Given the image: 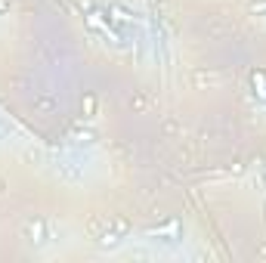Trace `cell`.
Instances as JSON below:
<instances>
[{
  "mask_svg": "<svg viewBox=\"0 0 266 263\" xmlns=\"http://www.w3.org/2000/svg\"><path fill=\"white\" fill-rule=\"evenodd\" d=\"M251 84H254V93H257L260 99H266V71H254Z\"/></svg>",
  "mask_w": 266,
  "mask_h": 263,
  "instance_id": "obj_1",
  "label": "cell"
},
{
  "mask_svg": "<svg viewBox=\"0 0 266 263\" xmlns=\"http://www.w3.org/2000/svg\"><path fill=\"white\" fill-rule=\"evenodd\" d=\"M0 10H7V4H4V0H0Z\"/></svg>",
  "mask_w": 266,
  "mask_h": 263,
  "instance_id": "obj_2",
  "label": "cell"
}]
</instances>
